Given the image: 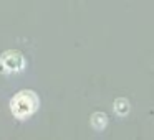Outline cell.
I'll list each match as a JSON object with an SVG mask.
<instances>
[{"instance_id":"obj_1","label":"cell","mask_w":154,"mask_h":140,"mask_svg":"<svg viewBox=\"0 0 154 140\" xmlns=\"http://www.w3.org/2000/svg\"><path fill=\"white\" fill-rule=\"evenodd\" d=\"M10 109L15 117L27 119L38 109V96L33 91H20L10 102Z\"/></svg>"},{"instance_id":"obj_2","label":"cell","mask_w":154,"mask_h":140,"mask_svg":"<svg viewBox=\"0 0 154 140\" xmlns=\"http://www.w3.org/2000/svg\"><path fill=\"white\" fill-rule=\"evenodd\" d=\"M0 68L5 71V73H20V71H23L25 68V58L22 53H18V51H5L2 56H0Z\"/></svg>"},{"instance_id":"obj_3","label":"cell","mask_w":154,"mask_h":140,"mask_svg":"<svg viewBox=\"0 0 154 140\" xmlns=\"http://www.w3.org/2000/svg\"><path fill=\"white\" fill-rule=\"evenodd\" d=\"M91 122H93V125L96 127V129H104L106 124H108V117L104 115L103 112H96L93 115V120H91Z\"/></svg>"},{"instance_id":"obj_4","label":"cell","mask_w":154,"mask_h":140,"mask_svg":"<svg viewBox=\"0 0 154 140\" xmlns=\"http://www.w3.org/2000/svg\"><path fill=\"white\" fill-rule=\"evenodd\" d=\"M128 110H129V106H128V102L124 99H118L116 102H114V112H116L118 115H126Z\"/></svg>"}]
</instances>
